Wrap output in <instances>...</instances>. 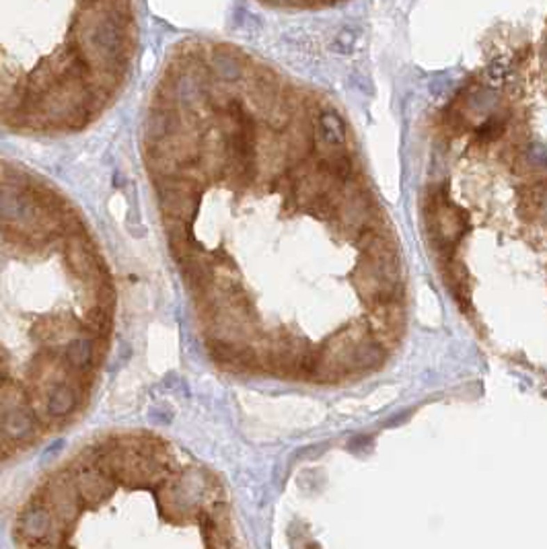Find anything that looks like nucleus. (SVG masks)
I'll return each instance as SVG.
<instances>
[{
	"mask_svg": "<svg viewBox=\"0 0 547 549\" xmlns=\"http://www.w3.org/2000/svg\"><path fill=\"white\" fill-rule=\"evenodd\" d=\"M0 430L13 441H27L35 432V420H33L31 411H27L25 407H19V405L10 407V409H2Z\"/></svg>",
	"mask_w": 547,
	"mask_h": 549,
	"instance_id": "nucleus-1",
	"label": "nucleus"
},
{
	"mask_svg": "<svg viewBox=\"0 0 547 549\" xmlns=\"http://www.w3.org/2000/svg\"><path fill=\"white\" fill-rule=\"evenodd\" d=\"M19 529L29 541H46L54 531V514L44 506H35L23 514Z\"/></svg>",
	"mask_w": 547,
	"mask_h": 549,
	"instance_id": "nucleus-2",
	"label": "nucleus"
},
{
	"mask_svg": "<svg viewBox=\"0 0 547 549\" xmlns=\"http://www.w3.org/2000/svg\"><path fill=\"white\" fill-rule=\"evenodd\" d=\"M385 362V348L377 338H362L350 358V370H373Z\"/></svg>",
	"mask_w": 547,
	"mask_h": 549,
	"instance_id": "nucleus-3",
	"label": "nucleus"
},
{
	"mask_svg": "<svg viewBox=\"0 0 547 549\" xmlns=\"http://www.w3.org/2000/svg\"><path fill=\"white\" fill-rule=\"evenodd\" d=\"M76 494L87 502H99L103 500L109 490V477L101 471V469H83L76 475Z\"/></svg>",
	"mask_w": 547,
	"mask_h": 549,
	"instance_id": "nucleus-4",
	"label": "nucleus"
},
{
	"mask_svg": "<svg viewBox=\"0 0 547 549\" xmlns=\"http://www.w3.org/2000/svg\"><path fill=\"white\" fill-rule=\"evenodd\" d=\"M76 405V391L72 385L68 383H56L51 385L50 393H48V413L62 418L68 416Z\"/></svg>",
	"mask_w": 547,
	"mask_h": 549,
	"instance_id": "nucleus-5",
	"label": "nucleus"
},
{
	"mask_svg": "<svg viewBox=\"0 0 547 549\" xmlns=\"http://www.w3.org/2000/svg\"><path fill=\"white\" fill-rule=\"evenodd\" d=\"M54 510L60 514V518H72L76 514V492L66 484H50L48 488Z\"/></svg>",
	"mask_w": 547,
	"mask_h": 549,
	"instance_id": "nucleus-6",
	"label": "nucleus"
},
{
	"mask_svg": "<svg viewBox=\"0 0 547 549\" xmlns=\"http://www.w3.org/2000/svg\"><path fill=\"white\" fill-rule=\"evenodd\" d=\"M93 358V342L89 338H74L66 346V360L74 368H85L89 366Z\"/></svg>",
	"mask_w": 547,
	"mask_h": 549,
	"instance_id": "nucleus-7",
	"label": "nucleus"
},
{
	"mask_svg": "<svg viewBox=\"0 0 547 549\" xmlns=\"http://www.w3.org/2000/svg\"><path fill=\"white\" fill-rule=\"evenodd\" d=\"M4 377H6V360H4V356L0 354V387H2V383H4Z\"/></svg>",
	"mask_w": 547,
	"mask_h": 549,
	"instance_id": "nucleus-8",
	"label": "nucleus"
}]
</instances>
